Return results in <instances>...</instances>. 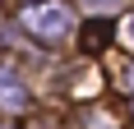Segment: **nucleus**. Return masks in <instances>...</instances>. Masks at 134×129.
<instances>
[{"instance_id":"f257e3e1","label":"nucleus","mask_w":134,"mask_h":129,"mask_svg":"<svg viewBox=\"0 0 134 129\" xmlns=\"http://www.w3.org/2000/svg\"><path fill=\"white\" fill-rule=\"evenodd\" d=\"M69 23H74V19H69L65 5H28L23 9V28H32V32L46 37V42H60L69 32Z\"/></svg>"},{"instance_id":"f03ea898","label":"nucleus","mask_w":134,"mask_h":129,"mask_svg":"<svg viewBox=\"0 0 134 129\" xmlns=\"http://www.w3.org/2000/svg\"><path fill=\"white\" fill-rule=\"evenodd\" d=\"M0 106H5V111H14V106H28V88L9 74V69H0Z\"/></svg>"},{"instance_id":"7ed1b4c3","label":"nucleus","mask_w":134,"mask_h":129,"mask_svg":"<svg viewBox=\"0 0 134 129\" xmlns=\"http://www.w3.org/2000/svg\"><path fill=\"white\" fill-rule=\"evenodd\" d=\"M88 5H93V9H111L116 0H88Z\"/></svg>"},{"instance_id":"20e7f679","label":"nucleus","mask_w":134,"mask_h":129,"mask_svg":"<svg viewBox=\"0 0 134 129\" xmlns=\"http://www.w3.org/2000/svg\"><path fill=\"white\" fill-rule=\"evenodd\" d=\"M125 42H130V46H134V19H130V23H125Z\"/></svg>"}]
</instances>
